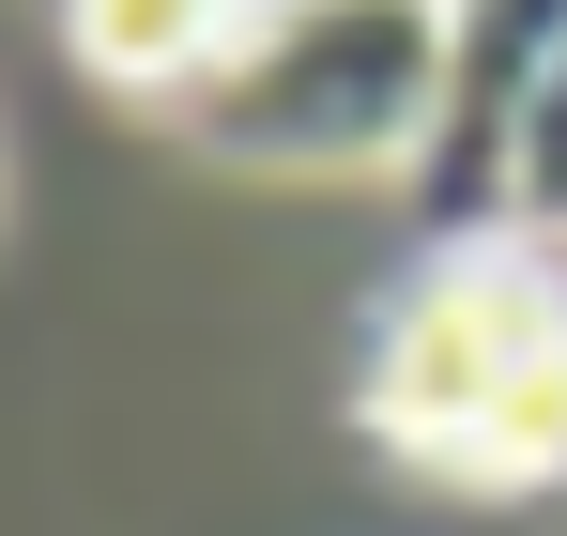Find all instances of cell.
Instances as JSON below:
<instances>
[{
    "label": "cell",
    "instance_id": "1",
    "mask_svg": "<svg viewBox=\"0 0 567 536\" xmlns=\"http://www.w3.org/2000/svg\"><path fill=\"white\" fill-rule=\"evenodd\" d=\"M369 430L461 491H567V276L553 246H445L369 322Z\"/></svg>",
    "mask_w": 567,
    "mask_h": 536
},
{
    "label": "cell",
    "instance_id": "2",
    "mask_svg": "<svg viewBox=\"0 0 567 536\" xmlns=\"http://www.w3.org/2000/svg\"><path fill=\"white\" fill-rule=\"evenodd\" d=\"M445 107V0H246L185 138L230 169H414Z\"/></svg>",
    "mask_w": 567,
    "mask_h": 536
},
{
    "label": "cell",
    "instance_id": "3",
    "mask_svg": "<svg viewBox=\"0 0 567 536\" xmlns=\"http://www.w3.org/2000/svg\"><path fill=\"white\" fill-rule=\"evenodd\" d=\"M553 62H567V0H445V107H430V154H414V215L445 246L506 230V138H522Z\"/></svg>",
    "mask_w": 567,
    "mask_h": 536
},
{
    "label": "cell",
    "instance_id": "4",
    "mask_svg": "<svg viewBox=\"0 0 567 536\" xmlns=\"http://www.w3.org/2000/svg\"><path fill=\"white\" fill-rule=\"evenodd\" d=\"M230 16H246V0H62L78 62H93L107 92H138V107H185L199 62L230 47Z\"/></svg>",
    "mask_w": 567,
    "mask_h": 536
},
{
    "label": "cell",
    "instance_id": "5",
    "mask_svg": "<svg viewBox=\"0 0 567 536\" xmlns=\"http://www.w3.org/2000/svg\"><path fill=\"white\" fill-rule=\"evenodd\" d=\"M506 230H522V246H567V62L537 78L522 138H506Z\"/></svg>",
    "mask_w": 567,
    "mask_h": 536
}]
</instances>
